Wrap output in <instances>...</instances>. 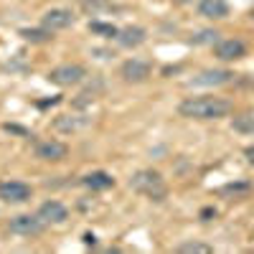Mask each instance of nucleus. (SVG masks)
<instances>
[{"label":"nucleus","instance_id":"obj_1","mask_svg":"<svg viewBox=\"0 0 254 254\" xmlns=\"http://www.w3.org/2000/svg\"><path fill=\"white\" fill-rule=\"evenodd\" d=\"M178 112L188 120H221L231 112V102L221 97H188L178 104Z\"/></svg>","mask_w":254,"mask_h":254},{"label":"nucleus","instance_id":"obj_2","mask_svg":"<svg viewBox=\"0 0 254 254\" xmlns=\"http://www.w3.org/2000/svg\"><path fill=\"white\" fill-rule=\"evenodd\" d=\"M130 188L153 201H165V196H168V186L158 171H137L130 178Z\"/></svg>","mask_w":254,"mask_h":254},{"label":"nucleus","instance_id":"obj_3","mask_svg":"<svg viewBox=\"0 0 254 254\" xmlns=\"http://www.w3.org/2000/svg\"><path fill=\"white\" fill-rule=\"evenodd\" d=\"M84 76H87V71L81 64H59L56 69L49 71V81L56 87H76L84 81Z\"/></svg>","mask_w":254,"mask_h":254},{"label":"nucleus","instance_id":"obj_4","mask_svg":"<svg viewBox=\"0 0 254 254\" xmlns=\"http://www.w3.org/2000/svg\"><path fill=\"white\" fill-rule=\"evenodd\" d=\"M44 226H46V221L41 219L38 214H36V216L20 214V216H13L10 224H8V229L13 231V234H18V237H36V234H41V231H44Z\"/></svg>","mask_w":254,"mask_h":254},{"label":"nucleus","instance_id":"obj_5","mask_svg":"<svg viewBox=\"0 0 254 254\" xmlns=\"http://www.w3.org/2000/svg\"><path fill=\"white\" fill-rule=\"evenodd\" d=\"M87 127H92V117L87 115H59L54 120V130L56 132H64V135H76V132H84Z\"/></svg>","mask_w":254,"mask_h":254},{"label":"nucleus","instance_id":"obj_6","mask_svg":"<svg viewBox=\"0 0 254 254\" xmlns=\"http://www.w3.org/2000/svg\"><path fill=\"white\" fill-rule=\"evenodd\" d=\"M33 196V190L23 181H3L0 183V198L5 203H26Z\"/></svg>","mask_w":254,"mask_h":254},{"label":"nucleus","instance_id":"obj_7","mask_svg":"<svg viewBox=\"0 0 254 254\" xmlns=\"http://www.w3.org/2000/svg\"><path fill=\"white\" fill-rule=\"evenodd\" d=\"M71 23H74V13L66 10V8H51V10H46L44 15H41V26H44L46 31H51V33L69 28Z\"/></svg>","mask_w":254,"mask_h":254},{"label":"nucleus","instance_id":"obj_8","mask_svg":"<svg viewBox=\"0 0 254 254\" xmlns=\"http://www.w3.org/2000/svg\"><path fill=\"white\" fill-rule=\"evenodd\" d=\"M150 71H153V66L147 61H142V59H127L122 66H120V76L125 81H130V84L145 81L147 76H150Z\"/></svg>","mask_w":254,"mask_h":254},{"label":"nucleus","instance_id":"obj_9","mask_svg":"<svg viewBox=\"0 0 254 254\" xmlns=\"http://www.w3.org/2000/svg\"><path fill=\"white\" fill-rule=\"evenodd\" d=\"M66 155H69V147L59 140H41L36 145V158L46 160V163H61Z\"/></svg>","mask_w":254,"mask_h":254},{"label":"nucleus","instance_id":"obj_10","mask_svg":"<svg viewBox=\"0 0 254 254\" xmlns=\"http://www.w3.org/2000/svg\"><path fill=\"white\" fill-rule=\"evenodd\" d=\"M214 54L221 61H239V59L247 56V46L242 44L239 38H224V41H216Z\"/></svg>","mask_w":254,"mask_h":254},{"label":"nucleus","instance_id":"obj_11","mask_svg":"<svg viewBox=\"0 0 254 254\" xmlns=\"http://www.w3.org/2000/svg\"><path fill=\"white\" fill-rule=\"evenodd\" d=\"M231 79H234V74L226 71V69H206L190 84H193V87H221V84H229Z\"/></svg>","mask_w":254,"mask_h":254},{"label":"nucleus","instance_id":"obj_12","mask_svg":"<svg viewBox=\"0 0 254 254\" xmlns=\"http://www.w3.org/2000/svg\"><path fill=\"white\" fill-rule=\"evenodd\" d=\"M38 216L44 219L46 224H64L69 219V211H66V206H64L61 201H46V203H41Z\"/></svg>","mask_w":254,"mask_h":254},{"label":"nucleus","instance_id":"obj_13","mask_svg":"<svg viewBox=\"0 0 254 254\" xmlns=\"http://www.w3.org/2000/svg\"><path fill=\"white\" fill-rule=\"evenodd\" d=\"M145 38H147V33H145V28H140V26H127V28H120V31H117V44L125 46V49H137V46H142Z\"/></svg>","mask_w":254,"mask_h":254},{"label":"nucleus","instance_id":"obj_14","mask_svg":"<svg viewBox=\"0 0 254 254\" xmlns=\"http://www.w3.org/2000/svg\"><path fill=\"white\" fill-rule=\"evenodd\" d=\"M198 15L208 20H221L229 15V3L226 0H201L198 3Z\"/></svg>","mask_w":254,"mask_h":254},{"label":"nucleus","instance_id":"obj_15","mask_svg":"<svg viewBox=\"0 0 254 254\" xmlns=\"http://www.w3.org/2000/svg\"><path fill=\"white\" fill-rule=\"evenodd\" d=\"M81 183L87 186V188H92V190H104V188L115 186V178H112L110 173H104V171H94V173H89V176H84Z\"/></svg>","mask_w":254,"mask_h":254},{"label":"nucleus","instance_id":"obj_16","mask_svg":"<svg viewBox=\"0 0 254 254\" xmlns=\"http://www.w3.org/2000/svg\"><path fill=\"white\" fill-rule=\"evenodd\" d=\"M20 36H23L26 41H31V44H46V41H51V31H46L44 26L41 28H23L20 31Z\"/></svg>","mask_w":254,"mask_h":254},{"label":"nucleus","instance_id":"obj_17","mask_svg":"<svg viewBox=\"0 0 254 254\" xmlns=\"http://www.w3.org/2000/svg\"><path fill=\"white\" fill-rule=\"evenodd\" d=\"M178 252L181 254H211V252H214V247H208L203 242H183L178 247Z\"/></svg>","mask_w":254,"mask_h":254},{"label":"nucleus","instance_id":"obj_18","mask_svg":"<svg viewBox=\"0 0 254 254\" xmlns=\"http://www.w3.org/2000/svg\"><path fill=\"white\" fill-rule=\"evenodd\" d=\"M234 130L237 132H244V135H254V115H239L234 117Z\"/></svg>","mask_w":254,"mask_h":254},{"label":"nucleus","instance_id":"obj_19","mask_svg":"<svg viewBox=\"0 0 254 254\" xmlns=\"http://www.w3.org/2000/svg\"><path fill=\"white\" fill-rule=\"evenodd\" d=\"M89 31L92 33H99V36H104V38H117V28L115 26H107V23H89Z\"/></svg>","mask_w":254,"mask_h":254},{"label":"nucleus","instance_id":"obj_20","mask_svg":"<svg viewBox=\"0 0 254 254\" xmlns=\"http://www.w3.org/2000/svg\"><path fill=\"white\" fill-rule=\"evenodd\" d=\"M249 190H252L249 183H231V186H224V188H221V193H224V196H226V193L239 196V193H249Z\"/></svg>","mask_w":254,"mask_h":254},{"label":"nucleus","instance_id":"obj_21","mask_svg":"<svg viewBox=\"0 0 254 254\" xmlns=\"http://www.w3.org/2000/svg\"><path fill=\"white\" fill-rule=\"evenodd\" d=\"M216 38H219L216 31H201L193 41H196V44H216Z\"/></svg>","mask_w":254,"mask_h":254},{"label":"nucleus","instance_id":"obj_22","mask_svg":"<svg viewBox=\"0 0 254 254\" xmlns=\"http://www.w3.org/2000/svg\"><path fill=\"white\" fill-rule=\"evenodd\" d=\"M81 5H87V8H99V5H104L107 0H79Z\"/></svg>","mask_w":254,"mask_h":254},{"label":"nucleus","instance_id":"obj_23","mask_svg":"<svg viewBox=\"0 0 254 254\" xmlns=\"http://www.w3.org/2000/svg\"><path fill=\"white\" fill-rule=\"evenodd\" d=\"M244 155H247V160H249V163L254 165V142H252V145L247 147V150H244Z\"/></svg>","mask_w":254,"mask_h":254},{"label":"nucleus","instance_id":"obj_24","mask_svg":"<svg viewBox=\"0 0 254 254\" xmlns=\"http://www.w3.org/2000/svg\"><path fill=\"white\" fill-rule=\"evenodd\" d=\"M171 3H176V5H186V3H190V0H171Z\"/></svg>","mask_w":254,"mask_h":254},{"label":"nucleus","instance_id":"obj_25","mask_svg":"<svg viewBox=\"0 0 254 254\" xmlns=\"http://www.w3.org/2000/svg\"><path fill=\"white\" fill-rule=\"evenodd\" d=\"M252 20H254V10H252Z\"/></svg>","mask_w":254,"mask_h":254}]
</instances>
